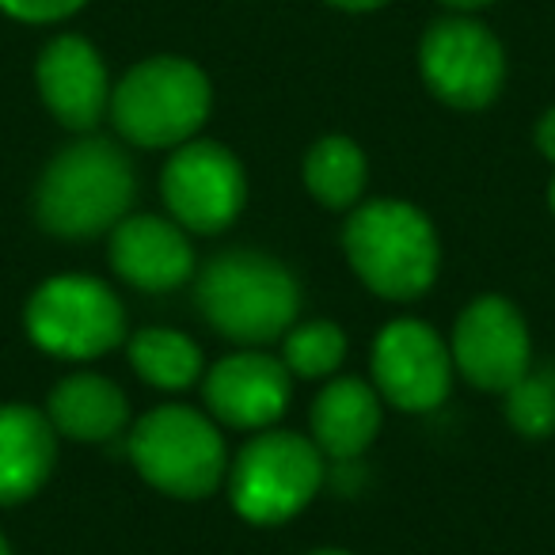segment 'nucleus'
Masks as SVG:
<instances>
[{
    "label": "nucleus",
    "instance_id": "1",
    "mask_svg": "<svg viewBox=\"0 0 555 555\" xmlns=\"http://www.w3.org/2000/svg\"><path fill=\"white\" fill-rule=\"evenodd\" d=\"M138 194L133 164L115 141L80 138L47 164L35 209L47 232L62 240H92L126 217Z\"/></svg>",
    "mask_w": 555,
    "mask_h": 555
},
{
    "label": "nucleus",
    "instance_id": "2",
    "mask_svg": "<svg viewBox=\"0 0 555 555\" xmlns=\"http://www.w3.org/2000/svg\"><path fill=\"white\" fill-rule=\"evenodd\" d=\"M343 247L354 274L388 301H415L438 278V232L408 202L385 198L354 209L343 229Z\"/></svg>",
    "mask_w": 555,
    "mask_h": 555
},
{
    "label": "nucleus",
    "instance_id": "3",
    "mask_svg": "<svg viewBox=\"0 0 555 555\" xmlns=\"http://www.w3.org/2000/svg\"><path fill=\"white\" fill-rule=\"evenodd\" d=\"M198 309L224 339L270 343L301 312V286L262 251H224L198 274Z\"/></svg>",
    "mask_w": 555,
    "mask_h": 555
},
{
    "label": "nucleus",
    "instance_id": "4",
    "mask_svg": "<svg viewBox=\"0 0 555 555\" xmlns=\"http://www.w3.org/2000/svg\"><path fill=\"white\" fill-rule=\"evenodd\" d=\"M209 80L186 57H149L111 88V118L130 145L171 149L209 118Z\"/></svg>",
    "mask_w": 555,
    "mask_h": 555
},
{
    "label": "nucleus",
    "instance_id": "5",
    "mask_svg": "<svg viewBox=\"0 0 555 555\" xmlns=\"http://www.w3.org/2000/svg\"><path fill=\"white\" fill-rule=\"evenodd\" d=\"M324 483L320 446L294 430H267L240 449L229 472V494L240 517L282 525L297 517Z\"/></svg>",
    "mask_w": 555,
    "mask_h": 555
},
{
    "label": "nucleus",
    "instance_id": "6",
    "mask_svg": "<svg viewBox=\"0 0 555 555\" xmlns=\"http://www.w3.org/2000/svg\"><path fill=\"white\" fill-rule=\"evenodd\" d=\"M130 461L156 491L176 499H206L224 479V441L217 426L194 408H156L133 426Z\"/></svg>",
    "mask_w": 555,
    "mask_h": 555
},
{
    "label": "nucleus",
    "instance_id": "7",
    "mask_svg": "<svg viewBox=\"0 0 555 555\" xmlns=\"http://www.w3.org/2000/svg\"><path fill=\"white\" fill-rule=\"evenodd\" d=\"M27 335L54 358H103L126 339V312L115 289L88 274H57L27 301Z\"/></svg>",
    "mask_w": 555,
    "mask_h": 555
},
{
    "label": "nucleus",
    "instance_id": "8",
    "mask_svg": "<svg viewBox=\"0 0 555 555\" xmlns=\"http://www.w3.org/2000/svg\"><path fill=\"white\" fill-rule=\"evenodd\" d=\"M423 80L441 103L461 111H479L502 92L506 57L479 20L449 16L430 24L418 47Z\"/></svg>",
    "mask_w": 555,
    "mask_h": 555
},
{
    "label": "nucleus",
    "instance_id": "9",
    "mask_svg": "<svg viewBox=\"0 0 555 555\" xmlns=\"http://www.w3.org/2000/svg\"><path fill=\"white\" fill-rule=\"evenodd\" d=\"M160 191L176 224L191 232H221L247 202V179L240 160L217 141H183L164 164Z\"/></svg>",
    "mask_w": 555,
    "mask_h": 555
},
{
    "label": "nucleus",
    "instance_id": "10",
    "mask_svg": "<svg viewBox=\"0 0 555 555\" xmlns=\"http://www.w3.org/2000/svg\"><path fill=\"white\" fill-rule=\"evenodd\" d=\"M373 380L400 411H434L453 388V350L418 320H392L373 343Z\"/></svg>",
    "mask_w": 555,
    "mask_h": 555
},
{
    "label": "nucleus",
    "instance_id": "11",
    "mask_svg": "<svg viewBox=\"0 0 555 555\" xmlns=\"http://www.w3.org/2000/svg\"><path fill=\"white\" fill-rule=\"evenodd\" d=\"M453 365L483 392H509L529 373V327L506 297H479L453 327Z\"/></svg>",
    "mask_w": 555,
    "mask_h": 555
},
{
    "label": "nucleus",
    "instance_id": "12",
    "mask_svg": "<svg viewBox=\"0 0 555 555\" xmlns=\"http://www.w3.org/2000/svg\"><path fill=\"white\" fill-rule=\"evenodd\" d=\"M294 377L286 362L270 354H229L206 373V403L224 426L236 430H262L286 415Z\"/></svg>",
    "mask_w": 555,
    "mask_h": 555
},
{
    "label": "nucleus",
    "instance_id": "13",
    "mask_svg": "<svg viewBox=\"0 0 555 555\" xmlns=\"http://www.w3.org/2000/svg\"><path fill=\"white\" fill-rule=\"evenodd\" d=\"M35 80L50 115L69 130H95L111 111V80L100 50L80 35H57L35 65Z\"/></svg>",
    "mask_w": 555,
    "mask_h": 555
},
{
    "label": "nucleus",
    "instance_id": "14",
    "mask_svg": "<svg viewBox=\"0 0 555 555\" xmlns=\"http://www.w3.org/2000/svg\"><path fill=\"white\" fill-rule=\"evenodd\" d=\"M111 262L118 278L145 294H168L183 286L194 270V251L179 224L153 214L122 217L111 229Z\"/></svg>",
    "mask_w": 555,
    "mask_h": 555
},
{
    "label": "nucleus",
    "instance_id": "15",
    "mask_svg": "<svg viewBox=\"0 0 555 555\" xmlns=\"http://www.w3.org/2000/svg\"><path fill=\"white\" fill-rule=\"evenodd\" d=\"M57 461V430L27 403L0 408V506L31 499Z\"/></svg>",
    "mask_w": 555,
    "mask_h": 555
},
{
    "label": "nucleus",
    "instance_id": "16",
    "mask_svg": "<svg viewBox=\"0 0 555 555\" xmlns=\"http://www.w3.org/2000/svg\"><path fill=\"white\" fill-rule=\"evenodd\" d=\"M380 430V400L365 380L339 377L312 403V438L320 453L335 461H354L373 446Z\"/></svg>",
    "mask_w": 555,
    "mask_h": 555
},
{
    "label": "nucleus",
    "instance_id": "17",
    "mask_svg": "<svg viewBox=\"0 0 555 555\" xmlns=\"http://www.w3.org/2000/svg\"><path fill=\"white\" fill-rule=\"evenodd\" d=\"M130 403L122 388L95 373H73L50 392L47 418L73 441H107L126 426Z\"/></svg>",
    "mask_w": 555,
    "mask_h": 555
},
{
    "label": "nucleus",
    "instance_id": "18",
    "mask_svg": "<svg viewBox=\"0 0 555 555\" xmlns=\"http://www.w3.org/2000/svg\"><path fill=\"white\" fill-rule=\"evenodd\" d=\"M305 183L312 198L332 209H347L365 191V153L350 138H320L305 156Z\"/></svg>",
    "mask_w": 555,
    "mask_h": 555
},
{
    "label": "nucleus",
    "instance_id": "19",
    "mask_svg": "<svg viewBox=\"0 0 555 555\" xmlns=\"http://www.w3.org/2000/svg\"><path fill=\"white\" fill-rule=\"evenodd\" d=\"M130 362L141 373V380L156 388H191L202 377V350L186 335L168 327H145L130 339Z\"/></svg>",
    "mask_w": 555,
    "mask_h": 555
},
{
    "label": "nucleus",
    "instance_id": "20",
    "mask_svg": "<svg viewBox=\"0 0 555 555\" xmlns=\"http://www.w3.org/2000/svg\"><path fill=\"white\" fill-rule=\"evenodd\" d=\"M347 358V335L339 332L327 320H312V324H301L286 335V347H282V362H286L289 373L297 377H332L335 370Z\"/></svg>",
    "mask_w": 555,
    "mask_h": 555
},
{
    "label": "nucleus",
    "instance_id": "21",
    "mask_svg": "<svg viewBox=\"0 0 555 555\" xmlns=\"http://www.w3.org/2000/svg\"><path fill=\"white\" fill-rule=\"evenodd\" d=\"M506 396V415L514 430H521L525 438H544L555 430V385L547 377L525 373Z\"/></svg>",
    "mask_w": 555,
    "mask_h": 555
},
{
    "label": "nucleus",
    "instance_id": "22",
    "mask_svg": "<svg viewBox=\"0 0 555 555\" xmlns=\"http://www.w3.org/2000/svg\"><path fill=\"white\" fill-rule=\"evenodd\" d=\"M77 9H85V0H0V12L24 24H57Z\"/></svg>",
    "mask_w": 555,
    "mask_h": 555
},
{
    "label": "nucleus",
    "instance_id": "23",
    "mask_svg": "<svg viewBox=\"0 0 555 555\" xmlns=\"http://www.w3.org/2000/svg\"><path fill=\"white\" fill-rule=\"evenodd\" d=\"M537 145H540V153H544L547 160L555 164V107L547 111L544 118H540V126H537Z\"/></svg>",
    "mask_w": 555,
    "mask_h": 555
},
{
    "label": "nucleus",
    "instance_id": "24",
    "mask_svg": "<svg viewBox=\"0 0 555 555\" xmlns=\"http://www.w3.org/2000/svg\"><path fill=\"white\" fill-rule=\"evenodd\" d=\"M327 4L347 9V12H373V9H380V4H388V0H327Z\"/></svg>",
    "mask_w": 555,
    "mask_h": 555
},
{
    "label": "nucleus",
    "instance_id": "25",
    "mask_svg": "<svg viewBox=\"0 0 555 555\" xmlns=\"http://www.w3.org/2000/svg\"><path fill=\"white\" fill-rule=\"evenodd\" d=\"M446 9H453V12H476V9H487V4H494V0H441Z\"/></svg>",
    "mask_w": 555,
    "mask_h": 555
},
{
    "label": "nucleus",
    "instance_id": "26",
    "mask_svg": "<svg viewBox=\"0 0 555 555\" xmlns=\"http://www.w3.org/2000/svg\"><path fill=\"white\" fill-rule=\"evenodd\" d=\"M547 202H552V209H555V179H552V186H547Z\"/></svg>",
    "mask_w": 555,
    "mask_h": 555
},
{
    "label": "nucleus",
    "instance_id": "27",
    "mask_svg": "<svg viewBox=\"0 0 555 555\" xmlns=\"http://www.w3.org/2000/svg\"><path fill=\"white\" fill-rule=\"evenodd\" d=\"M0 555H12V552H9V544H4V537H0Z\"/></svg>",
    "mask_w": 555,
    "mask_h": 555
},
{
    "label": "nucleus",
    "instance_id": "28",
    "mask_svg": "<svg viewBox=\"0 0 555 555\" xmlns=\"http://www.w3.org/2000/svg\"><path fill=\"white\" fill-rule=\"evenodd\" d=\"M312 555H350V552H312Z\"/></svg>",
    "mask_w": 555,
    "mask_h": 555
}]
</instances>
